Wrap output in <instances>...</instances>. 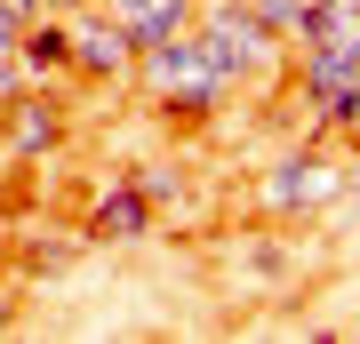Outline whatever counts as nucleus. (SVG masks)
Here are the masks:
<instances>
[{"label": "nucleus", "instance_id": "14", "mask_svg": "<svg viewBox=\"0 0 360 344\" xmlns=\"http://www.w3.org/2000/svg\"><path fill=\"white\" fill-rule=\"evenodd\" d=\"M8 56H16V16L0 8V64H8Z\"/></svg>", "mask_w": 360, "mask_h": 344}, {"label": "nucleus", "instance_id": "1", "mask_svg": "<svg viewBox=\"0 0 360 344\" xmlns=\"http://www.w3.org/2000/svg\"><path fill=\"white\" fill-rule=\"evenodd\" d=\"M193 40H200V56L217 64L232 89H264L272 72H288V40L272 32L248 0H200Z\"/></svg>", "mask_w": 360, "mask_h": 344}, {"label": "nucleus", "instance_id": "3", "mask_svg": "<svg viewBox=\"0 0 360 344\" xmlns=\"http://www.w3.org/2000/svg\"><path fill=\"white\" fill-rule=\"evenodd\" d=\"M264 208L272 217H312V208H328V200H345V160L328 153V144H296V153H281L264 168Z\"/></svg>", "mask_w": 360, "mask_h": 344}, {"label": "nucleus", "instance_id": "15", "mask_svg": "<svg viewBox=\"0 0 360 344\" xmlns=\"http://www.w3.org/2000/svg\"><path fill=\"white\" fill-rule=\"evenodd\" d=\"M49 8H65V16H72V8H96V0H49Z\"/></svg>", "mask_w": 360, "mask_h": 344}, {"label": "nucleus", "instance_id": "2", "mask_svg": "<svg viewBox=\"0 0 360 344\" xmlns=\"http://www.w3.org/2000/svg\"><path fill=\"white\" fill-rule=\"evenodd\" d=\"M129 80L160 104V113H193V120H200V113H217V104L232 96V80L200 56V40H193V32H168V40H153V49H136Z\"/></svg>", "mask_w": 360, "mask_h": 344}, {"label": "nucleus", "instance_id": "7", "mask_svg": "<svg viewBox=\"0 0 360 344\" xmlns=\"http://www.w3.org/2000/svg\"><path fill=\"white\" fill-rule=\"evenodd\" d=\"M16 64H25L32 89L65 80V72H72V16L49 8V16H32V25H16Z\"/></svg>", "mask_w": 360, "mask_h": 344}, {"label": "nucleus", "instance_id": "4", "mask_svg": "<svg viewBox=\"0 0 360 344\" xmlns=\"http://www.w3.org/2000/svg\"><path fill=\"white\" fill-rule=\"evenodd\" d=\"M56 144H65V104H56V89H16L0 104V153L8 160H40Z\"/></svg>", "mask_w": 360, "mask_h": 344}, {"label": "nucleus", "instance_id": "12", "mask_svg": "<svg viewBox=\"0 0 360 344\" xmlns=\"http://www.w3.org/2000/svg\"><path fill=\"white\" fill-rule=\"evenodd\" d=\"M345 200L360 208V144H352V153H345Z\"/></svg>", "mask_w": 360, "mask_h": 344}, {"label": "nucleus", "instance_id": "10", "mask_svg": "<svg viewBox=\"0 0 360 344\" xmlns=\"http://www.w3.org/2000/svg\"><path fill=\"white\" fill-rule=\"evenodd\" d=\"M72 248H80V241H32V248H25V265H32V272H56Z\"/></svg>", "mask_w": 360, "mask_h": 344}, {"label": "nucleus", "instance_id": "9", "mask_svg": "<svg viewBox=\"0 0 360 344\" xmlns=\"http://www.w3.org/2000/svg\"><path fill=\"white\" fill-rule=\"evenodd\" d=\"M248 8H257V16H264V25H272V32H281V40H296V25H304V16H312V8H321V0H248Z\"/></svg>", "mask_w": 360, "mask_h": 344}, {"label": "nucleus", "instance_id": "11", "mask_svg": "<svg viewBox=\"0 0 360 344\" xmlns=\"http://www.w3.org/2000/svg\"><path fill=\"white\" fill-rule=\"evenodd\" d=\"M136 184H144V200H168V192H176V177H168L160 160H153V168H136Z\"/></svg>", "mask_w": 360, "mask_h": 344}, {"label": "nucleus", "instance_id": "8", "mask_svg": "<svg viewBox=\"0 0 360 344\" xmlns=\"http://www.w3.org/2000/svg\"><path fill=\"white\" fill-rule=\"evenodd\" d=\"M96 8L112 16V25L136 40V49H153V40H168V32H193L200 0H96Z\"/></svg>", "mask_w": 360, "mask_h": 344}, {"label": "nucleus", "instance_id": "13", "mask_svg": "<svg viewBox=\"0 0 360 344\" xmlns=\"http://www.w3.org/2000/svg\"><path fill=\"white\" fill-rule=\"evenodd\" d=\"M0 8H8L16 25H32V16H49V0H0Z\"/></svg>", "mask_w": 360, "mask_h": 344}, {"label": "nucleus", "instance_id": "6", "mask_svg": "<svg viewBox=\"0 0 360 344\" xmlns=\"http://www.w3.org/2000/svg\"><path fill=\"white\" fill-rule=\"evenodd\" d=\"M80 241H96V248H136V241H153V200H144V184H136V177L104 184L96 208H89V224H80Z\"/></svg>", "mask_w": 360, "mask_h": 344}, {"label": "nucleus", "instance_id": "5", "mask_svg": "<svg viewBox=\"0 0 360 344\" xmlns=\"http://www.w3.org/2000/svg\"><path fill=\"white\" fill-rule=\"evenodd\" d=\"M136 40L112 25L104 8H72V80H129Z\"/></svg>", "mask_w": 360, "mask_h": 344}]
</instances>
